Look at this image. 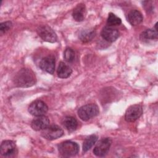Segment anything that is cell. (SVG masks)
Here are the masks:
<instances>
[{
	"label": "cell",
	"mask_w": 158,
	"mask_h": 158,
	"mask_svg": "<svg viewBox=\"0 0 158 158\" xmlns=\"http://www.w3.org/2000/svg\"><path fill=\"white\" fill-rule=\"evenodd\" d=\"M72 73V70L69 65L63 62H60L59 63L57 70V73L59 78H67L70 76Z\"/></svg>",
	"instance_id": "cell-16"
},
{
	"label": "cell",
	"mask_w": 158,
	"mask_h": 158,
	"mask_svg": "<svg viewBox=\"0 0 158 158\" xmlns=\"http://www.w3.org/2000/svg\"><path fill=\"white\" fill-rule=\"evenodd\" d=\"M143 20L142 14L137 10H132L128 14V21L133 26L139 25Z\"/></svg>",
	"instance_id": "cell-14"
},
{
	"label": "cell",
	"mask_w": 158,
	"mask_h": 158,
	"mask_svg": "<svg viewBox=\"0 0 158 158\" xmlns=\"http://www.w3.org/2000/svg\"><path fill=\"white\" fill-rule=\"evenodd\" d=\"M95 35L96 32L94 30L86 29L80 33L78 38L82 42L86 43L92 40V39L95 36Z\"/></svg>",
	"instance_id": "cell-18"
},
{
	"label": "cell",
	"mask_w": 158,
	"mask_h": 158,
	"mask_svg": "<svg viewBox=\"0 0 158 158\" xmlns=\"http://www.w3.org/2000/svg\"><path fill=\"white\" fill-rule=\"evenodd\" d=\"M86 14V6L83 3H80L74 8L72 16L75 21L81 22L84 20Z\"/></svg>",
	"instance_id": "cell-13"
},
{
	"label": "cell",
	"mask_w": 158,
	"mask_h": 158,
	"mask_svg": "<svg viewBox=\"0 0 158 158\" xmlns=\"http://www.w3.org/2000/svg\"><path fill=\"white\" fill-rule=\"evenodd\" d=\"M101 35L104 40L108 42L115 41L119 36V31L110 27H105L102 28Z\"/></svg>",
	"instance_id": "cell-11"
},
{
	"label": "cell",
	"mask_w": 158,
	"mask_h": 158,
	"mask_svg": "<svg viewBox=\"0 0 158 158\" xmlns=\"http://www.w3.org/2000/svg\"><path fill=\"white\" fill-rule=\"evenodd\" d=\"M63 130L56 125H49L41 131V136L48 140H54L57 139L63 136Z\"/></svg>",
	"instance_id": "cell-4"
},
{
	"label": "cell",
	"mask_w": 158,
	"mask_h": 158,
	"mask_svg": "<svg viewBox=\"0 0 158 158\" xmlns=\"http://www.w3.org/2000/svg\"><path fill=\"white\" fill-rule=\"evenodd\" d=\"M62 125L64 127L69 131H75L78 126V123L77 120L71 116L65 117L62 120Z\"/></svg>",
	"instance_id": "cell-17"
},
{
	"label": "cell",
	"mask_w": 158,
	"mask_h": 158,
	"mask_svg": "<svg viewBox=\"0 0 158 158\" xmlns=\"http://www.w3.org/2000/svg\"><path fill=\"white\" fill-rule=\"evenodd\" d=\"M39 66L41 70L53 74L55 70V58L53 56H48L41 59Z\"/></svg>",
	"instance_id": "cell-9"
},
{
	"label": "cell",
	"mask_w": 158,
	"mask_h": 158,
	"mask_svg": "<svg viewBox=\"0 0 158 158\" xmlns=\"http://www.w3.org/2000/svg\"><path fill=\"white\" fill-rule=\"evenodd\" d=\"M17 152V147L14 141L5 140L1 144V154L5 157L13 156Z\"/></svg>",
	"instance_id": "cell-10"
},
{
	"label": "cell",
	"mask_w": 158,
	"mask_h": 158,
	"mask_svg": "<svg viewBox=\"0 0 158 158\" xmlns=\"http://www.w3.org/2000/svg\"><path fill=\"white\" fill-rule=\"evenodd\" d=\"M143 114V107L140 104L130 106L126 110L125 119L128 122H133L139 118Z\"/></svg>",
	"instance_id": "cell-8"
},
{
	"label": "cell",
	"mask_w": 158,
	"mask_h": 158,
	"mask_svg": "<svg viewBox=\"0 0 158 158\" xmlns=\"http://www.w3.org/2000/svg\"><path fill=\"white\" fill-rule=\"evenodd\" d=\"M48 110V107L45 102L41 100H36L32 102L28 107V112L32 115H44Z\"/></svg>",
	"instance_id": "cell-7"
},
{
	"label": "cell",
	"mask_w": 158,
	"mask_h": 158,
	"mask_svg": "<svg viewBox=\"0 0 158 158\" xmlns=\"http://www.w3.org/2000/svg\"><path fill=\"white\" fill-rule=\"evenodd\" d=\"M157 30L155 29H147L143 31L140 35V39L144 42L156 41L157 40Z\"/></svg>",
	"instance_id": "cell-15"
},
{
	"label": "cell",
	"mask_w": 158,
	"mask_h": 158,
	"mask_svg": "<svg viewBox=\"0 0 158 158\" xmlns=\"http://www.w3.org/2000/svg\"><path fill=\"white\" fill-rule=\"evenodd\" d=\"M60 154L64 157L74 156L79 151L78 144L73 141H65L58 146Z\"/></svg>",
	"instance_id": "cell-3"
},
{
	"label": "cell",
	"mask_w": 158,
	"mask_h": 158,
	"mask_svg": "<svg viewBox=\"0 0 158 158\" xmlns=\"http://www.w3.org/2000/svg\"><path fill=\"white\" fill-rule=\"evenodd\" d=\"M39 36L44 41L49 43H55L57 41V35L55 31L48 25L40 26L37 29Z\"/></svg>",
	"instance_id": "cell-5"
},
{
	"label": "cell",
	"mask_w": 158,
	"mask_h": 158,
	"mask_svg": "<svg viewBox=\"0 0 158 158\" xmlns=\"http://www.w3.org/2000/svg\"><path fill=\"white\" fill-rule=\"evenodd\" d=\"M50 121L48 117L44 115L38 116L31 123V128L35 131H41L49 125Z\"/></svg>",
	"instance_id": "cell-12"
},
{
	"label": "cell",
	"mask_w": 158,
	"mask_h": 158,
	"mask_svg": "<svg viewBox=\"0 0 158 158\" xmlns=\"http://www.w3.org/2000/svg\"><path fill=\"white\" fill-rule=\"evenodd\" d=\"M12 23L10 21H7L2 22L0 24V32L1 34H3L7 32L9 30H10L12 27Z\"/></svg>",
	"instance_id": "cell-22"
},
{
	"label": "cell",
	"mask_w": 158,
	"mask_h": 158,
	"mask_svg": "<svg viewBox=\"0 0 158 158\" xmlns=\"http://www.w3.org/2000/svg\"><path fill=\"white\" fill-rule=\"evenodd\" d=\"M99 113V107L95 104H89L83 106L78 110V117L83 121H88L97 116Z\"/></svg>",
	"instance_id": "cell-2"
},
{
	"label": "cell",
	"mask_w": 158,
	"mask_h": 158,
	"mask_svg": "<svg viewBox=\"0 0 158 158\" xmlns=\"http://www.w3.org/2000/svg\"><path fill=\"white\" fill-rule=\"evenodd\" d=\"M98 139V136L95 135H91L87 137L83 144V152H86L89 150L96 143Z\"/></svg>",
	"instance_id": "cell-19"
},
{
	"label": "cell",
	"mask_w": 158,
	"mask_h": 158,
	"mask_svg": "<svg viewBox=\"0 0 158 158\" xmlns=\"http://www.w3.org/2000/svg\"><path fill=\"white\" fill-rule=\"evenodd\" d=\"M111 144L112 140L110 138H104L101 139L94 148V154L98 157L105 156L107 154Z\"/></svg>",
	"instance_id": "cell-6"
},
{
	"label": "cell",
	"mask_w": 158,
	"mask_h": 158,
	"mask_svg": "<svg viewBox=\"0 0 158 158\" xmlns=\"http://www.w3.org/2000/svg\"><path fill=\"white\" fill-rule=\"evenodd\" d=\"M75 54L74 51L70 48H67L64 52V58L67 62H72L75 59Z\"/></svg>",
	"instance_id": "cell-21"
},
{
	"label": "cell",
	"mask_w": 158,
	"mask_h": 158,
	"mask_svg": "<svg viewBox=\"0 0 158 158\" xmlns=\"http://www.w3.org/2000/svg\"><path fill=\"white\" fill-rule=\"evenodd\" d=\"M13 81L18 87L28 88L35 85L36 78L35 73L30 69L23 68L15 74Z\"/></svg>",
	"instance_id": "cell-1"
},
{
	"label": "cell",
	"mask_w": 158,
	"mask_h": 158,
	"mask_svg": "<svg viewBox=\"0 0 158 158\" xmlns=\"http://www.w3.org/2000/svg\"><path fill=\"white\" fill-rule=\"evenodd\" d=\"M122 20L120 18L117 17L114 14L110 12L109 14L108 18L107 20V23L109 26H115L121 24Z\"/></svg>",
	"instance_id": "cell-20"
}]
</instances>
